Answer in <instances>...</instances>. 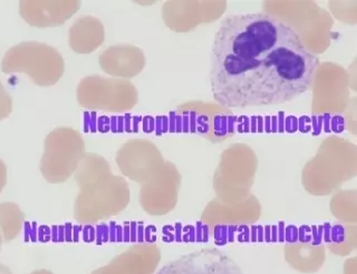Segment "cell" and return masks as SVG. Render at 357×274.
<instances>
[{
	"label": "cell",
	"instance_id": "cell-1",
	"mask_svg": "<svg viewBox=\"0 0 357 274\" xmlns=\"http://www.w3.org/2000/svg\"><path fill=\"white\" fill-rule=\"evenodd\" d=\"M210 59L212 95L229 109L295 100L310 89L319 66L295 29L265 14L223 18Z\"/></svg>",
	"mask_w": 357,
	"mask_h": 274
},
{
	"label": "cell",
	"instance_id": "cell-2",
	"mask_svg": "<svg viewBox=\"0 0 357 274\" xmlns=\"http://www.w3.org/2000/svg\"><path fill=\"white\" fill-rule=\"evenodd\" d=\"M1 71L6 74L26 73L39 87H52L64 75L65 61L59 50L50 45L25 42L5 54Z\"/></svg>",
	"mask_w": 357,
	"mask_h": 274
},
{
	"label": "cell",
	"instance_id": "cell-3",
	"mask_svg": "<svg viewBox=\"0 0 357 274\" xmlns=\"http://www.w3.org/2000/svg\"><path fill=\"white\" fill-rule=\"evenodd\" d=\"M76 98L82 108L89 110H126L135 102V91L126 82L102 76H86L79 81Z\"/></svg>",
	"mask_w": 357,
	"mask_h": 274
},
{
	"label": "cell",
	"instance_id": "cell-4",
	"mask_svg": "<svg viewBox=\"0 0 357 274\" xmlns=\"http://www.w3.org/2000/svg\"><path fill=\"white\" fill-rule=\"evenodd\" d=\"M156 274H245L225 252L201 249L167 263Z\"/></svg>",
	"mask_w": 357,
	"mask_h": 274
},
{
	"label": "cell",
	"instance_id": "cell-5",
	"mask_svg": "<svg viewBox=\"0 0 357 274\" xmlns=\"http://www.w3.org/2000/svg\"><path fill=\"white\" fill-rule=\"evenodd\" d=\"M84 150V140L74 128L61 127L48 134L45 139L43 171L46 178H56L61 169L75 162Z\"/></svg>",
	"mask_w": 357,
	"mask_h": 274
},
{
	"label": "cell",
	"instance_id": "cell-6",
	"mask_svg": "<svg viewBox=\"0 0 357 274\" xmlns=\"http://www.w3.org/2000/svg\"><path fill=\"white\" fill-rule=\"evenodd\" d=\"M81 7L77 0H33L20 1L22 18L35 27H56L72 18Z\"/></svg>",
	"mask_w": 357,
	"mask_h": 274
},
{
	"label": "cell",
	"instance_id": "cell-7",
	"mask_svg": "<svg viewBox=\"0 0 357 274\" xmlns=\"http://www.w3.org/2000/svg\"><path fill=\"white\" fill-rule=\"evenodd\" d=\"M103 38V25L92 16L78 18L68 31V44L74 53H92L102 44Z\"/></svg>",
	"mask_w": 357,
	"mask_h": 274
},
{
	"label": "cell",
	"instance_id": "cell-8",
	"mask_svg": "<svg viewBox=\"0 0 357 274\" xmlns=\"http://www.w3.org/2000/svg\"><path fill=\"white\" fill-rule=\"evenodd\" d=\"M143 64L142 53L131 46L111 48L100 56L102 68L113 75H134L142 68Z\"/></svg>",
	"mask_w": 357,
	"mask_h": 274
},
{
	"label": "cell",
	"instance_id": "cell-9",
	"mask_svg": "<svg viewBox=\"0 0 357 274\" xmlns=\"http://www.w3.org/2000/svg\"><path fill=\"white\" fill-rule=\"evenodd\" d=\"M0 216H1V225L5 231L6 236L8 240L14 238L20 231L22 224V212L18 207L14 205H3L0 206Z\"/></svg>",
	"mask_w": 357,
	"mask_h": 274
},
{
	"label": "cell",
	"instance_id": "cell-10",
	"mask_svg": "<svg viewBox=\"0 0 357 274\" xmlns=\"http://www.w3.org/2000/svg\"><path fill=\"white\" fill-rule=\"evenodd\" d=\"M13 111V100L0 82V120L8 117Z\"/></svg>",
	"mask_w": 357,
	"mask_h": 274
},
{
	"label": "cell",
	"instance_id": "cell-11",
	"mask_svg": "<svg viewBox=\"0 0 357 274\" xmlns=\"http://www.w3.org/2000/svg\"><path fill=\"white\" fill-rule=\"evenodd\" d=\"M6 182V167L3 162L0 160V190L3 189Z\"/></svg>",
	"mask_w": 357,
	"mask_h": 274
}]
</instances>
